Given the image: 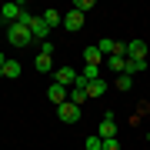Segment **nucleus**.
Returning a JSON list of instances; mask_svg holds the SVG:
<instances>
[{
    "instance_id": "412c9836",
    "label": "nucleus",
    "mask_w": 150,
    "mask_h": 150,
    "mask_svg": "<svg viewBox=\"0 0 150 150\" xmlns=\"http://www.w3.org/2000/svg\"><path fill=\"white\" fill-rule=\"evenodd\" d=\"M147 140H150V134H147Z\"/></svg>"
},
{
    "instance_id": "9d476101",
    "label": "nucleus",
    "mask_w": 150,
    "mask_h": 150,
    "mask_svg": "<svg viewBox=\"0 0 150 150\" xmlns=\"http://www.w3.org/2000/svg\"><path fill=\"white\" fill-rule=\"evenodd\" d=\"M33 67H37V74H54V57H47V54H37V60H33Z\"/></svg>"
},
{
    "instance_id": "ddd939ff",
    "label": "nucleus",
    "mask_w": 150,
    "mask_h": 150,
    "mask_svg": "<svg viewBox=\"0 0 150 150\" xmlns=\"http://www.w3.org/2000/svg\"><path fill=\"white\" fill-rule=\"evenodd\" d=\"M140 70H147V60H130V57H127V67H123V74L134 77V74H140Z\"/></svg>"
},
{
    "instance_id": "1a4fd4ad",
    "label": "nucleus",
    "mask_w": 150,
    "mask_h": 150,
    "mask_svg": "<svg viewBox=\"0 0 150 150\" xmlns=\"http://www.w3.org/2000/svg\"><path fill=\"white\" fill-rule=\"evenodd\" d=\"M103 93H107V80H103V77H97V80L87 83V97H90V100H97V97H103Z\"/></svg>"
},
{
    "instance_id": "f257e3e1",
    "label": "nucleus",
    "mask_w": 150,
    "mask_h": 150,
    "mask_svg": "<svg viewBox=\"0 0 150 150\" xmlns=\"http://www.w3.org/2000/svg\"><path fill=\"white\" fill-rule=\"evenodd\" d=\"M30 40H33V33H30V27L23 20H17V23L7 27V43H10V47H27Z\"/></svg>"
},
{
    "instance_id": "9b49d317",
    "label": "nucleus",
    "mask_w": 150,
    "mask_h": 150,
    "mask_svg": "<svg viewBox=\"0 0 150 150\" xmlns=\"http://www.w3.org/2000/svg\"><path fill=\"white\" fill-rule=\"evenodd\" d=\"M83 60H87L90 67H100V64H107V57H103L97 47H87V50H83Z\"/></svg>"
},
{
    "instance_id": "f03ea898",
    "label": "nucleus",
    "mask_w": 150,
    "mask_h": 150,
    "mask_svg": "<svg viewBox=\"0 0 150 150\" xmlns=\"http://www.w3.org/2000/svg\"><path fill=\"white\" fill-rule=\"evenodd\" d=\"M20 17H23V4H13V0H10V4L0 7V20H4L7 27H10V23H17Z\"/></svg>"
},
{
    "instance_id": "f8f14e48",
    "label": "nucleus",
    "mask_w": 150,
    "mask_h": 150,
    "mask_svg": "<svg viewBox=\"0 0 150 150\" xmlns=\"http://www.w3.org/2000/svg\"><path fill=\"white\" fill-rule=\"evenodd\" d=\"M43 23L54 30V27H60V23H64V17H60V10H43Z\"/></svg>"
},
{
    "instance_id": "4468645a",
    "label": "nucleus",
    "mask_w": 150,
    "mask_h": 150,
    "mask_svg": "<svg viewBox=\"0 0 150 150\" xmlns=\"http://www.w3.org/2000/svg\"><path fill=\"white\" fill-rule=\"evenodd\" d=\"M103 67H110L113 74H123V67H127V57H107V64Z\"/></svg>"
},
{
    "instance_id": "aec40b11",
    "label": "nucleus",
    "mask_w": 150,
    "mask_h": 150,
    "mask_svg": "<svg viewBox=\"0 0 150 150\" xmlns=\"http://www.w3.org/2000/svg\"><path fill=\"white\" fill-rule=\"evenodd\" d=\"M103 150H120V140L113 137V140H103Z\"/></svg>"
},
{
    "instance_id": "6e6552de",
    "label": "nucleus",
    "mask_w": 150,
    "mask_h": 150,
    "mask_svg": "<svg viewBox=\"0 0 150 150\" xmlns=\"http://www.w3.org/2000/svg\"><path fill=\"white\" fill-rule=\"evenodd\" d=\"M64 27L70 30V33H77L83 27V13H77V10H70V13H64Z\"/></svg>"
},
{
    "instance_id": "6ab92c4d",
    "label": "nucleus",
    "mask_w": 150,
    "mask_h": 150,
    "mask_svg": "<svg viewBox=\"0 0 150 150\" xmlns=\"http://www.w3.org/2000/svg\"><path fill=\"white\" fill-rule=\"evenodd\" d=\"M40 54H47V57H54V40H43V43H40Z\"/></svg>"
},
{
    "instance_id": "20e7f679",
    "label": "nucleus",
    "mask_w": 150,
    "mask_h": 150,
    "mask_svg": "<svg viewBox=\"0 0 150 150\" xmlns=\"http://www.w3.org/2000/svg\"><path fill=\"white\" fill-rule=\"evenodd\" d=\"M57 113H60V120H64V123H77V120H80V107H77V103H60V107H57Z\"/></svg>"
},
{
    "instance_id": "423d86ee",
    "label": "nucleus",
    "mask_w": 150,
    "mask_h": 150,
    "mask_svg": "<svg viewBox=\"0 0 150 150\" xmlns=\"http://www.w3.org/2000/svg\"><path fill=\"white\" fill-rule=\"evenodd\" d=\"M77 77H80V74H77V70H70V67H57V70H54V80L64 83V87H74Z\"/></svg>"
},
{
    "instance_id": "0eeeda50",
    "label": "nucleus",
    "mask_w": 150,
    "mask_h": 150,
    "mask_svg": "<svg viewBox=\"0 0 150 150\" xmlns=\"http://www.w3.org/2000/svg\"><path fill=\"white\" fill-rule=\"evenodd\" d=\"M127 57L130 60H147V43L144 40H130L127 43Z\"/></svg>"
},
{
    "instance_id": "7ed1b4c3",
    "label": "nucleus",
    "mask_w": 150,
    "mask_h": 150,
    "mask_svg": "<svg viewBox=\"0 0 150 150\" xmlns=\"http://www.w3.org/2000/svg\"><path fill=\"white\" fill-rule=\"evenodd\" d=\"M97 137H100V140H113V137H117V120H113V113H103L100 127H97Z\"/></svg>"
},
{
    "instance_id": "39448f33",
    "label": "nucleus",
    "mask_w": 150,
    "mask_h": 150,
    "mask_svg": "<svg viewBox=\"0 0 150 150\" xmlns=\"http://www.w3.org/2000/svg\"><path fill=\"white\" fill-rule=\"evenodd\" d=\"M47 97H50V103H57V107H60V103H67V97H70V90H67L64 83H57V80H54V83L47 87Z\"/></svg>"
},
{
    "instance_id": "f3484780",
    "label": "nucleus",
    "mask_w": 150,
    "mask_h": 150,
    "mask_svg": "<svg viewBox=\"0 0 150 150\" xmlns=\"http://www.w3.org/2000/svg\"><path fill=\"white\" fill-rule=\"evenodd\" d=\"M83 147H87V150H103V140L97 137V134H90V137L83 140Z\"/></svg>"
},
{
    "instance_id": "dca6fc26",
    "label": "nucleus",
    "mask_w": 150,
    "mask_h": 150,
    "mask_svg": "<svg viewBox=\"0 0 150 150\" xmlns=\"http://www.w3.org/2000/svg\"><path fill=\"white\" fill-rule=\"evenodd\" d=\"M134 87V77L130 74H117V90H130Z\"/></svg>"
},
{
    "instance_id": "2eb2a0df",
    "label": "nucleus",
    "mask_w": 150,
    "mask_h": 150,
    "mask_svg": "<svg viewBox=\"0 0 150 150\" xmlns=\"http://www.w3.org/2000/svg\"><path fill=\"white\" fill-rule=\"evenodd\" d=\"M4 77H7V80H17V77H20V64H17V60H7Z\"/></svg>"
},
{
    "instance_id": "a211bd4d",
    "label": "nucleus",
    "mask_w": 150,
    "mask_h": 150,
    "mask_svg": "<svg viewBox=\"0 0 150 150\" xmlns=\"http://www.w3.org/2000/svg\"><path fill=\"white\" fill-rule=\"evenodd\" d=\"M93 7V0H74V7H70V10H77V13H87Z\"/></svg>"
}]
</instances>
